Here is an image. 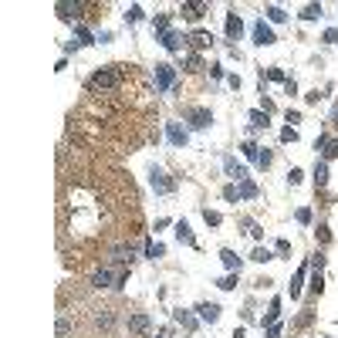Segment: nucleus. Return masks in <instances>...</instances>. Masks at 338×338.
<instances>
[{
	"instance_id": "obj_1",
	"label": "nucleus",
	"mask_w": 338,
	"mask_h": 338,
	"mask_svg": "<svg viewBox=\"0 0 338 338\" xmlns=\"http://www.w3.org/2000/svg\"><path fill=\"white\" fill-rule=\"evenodd\" d=\"M119 81H122V68L108 65V68H102V71H95V74L88 78V88H95V91H112V88H119Z\"/></svg>"
},
{
	"instance_id": "obj_2",
	"label": "nucleus",
	"mask_w": 338,
	"mask_h": 338,
	"mask_svg": "<svg viewBox=\"0 0 338 338\" xmlns=\"http://www.w3.org/2000/svg\"><path fill=\"white\" fill-rule=\"evenodd\" d=\"M149 186H152V193H159V196H169V193L176 190L173 176H166L159 166H152V169H149Z\"/></svg>"
},
{
	"instance_id": "obj_3",
	"label": "nucleus",
	"mask_w": 338,
	"mask_h": 338,
	"mask_svg": "<svg viewBox=\"0 0 338 338\" xmlns=\"http://www.w3.org/2000/svg\"><path fill=\"white\" fill-rule=\"evenodd\" d=\"M315 149L321 152L318 159H325V162L338 159V139H332V135H318V139H315Z\"/></svg>"
},
{
	"instance_id": "obj_4",
	"label": "nucleus",
	"mask_w": 338,
	"mask_h": 338,
	"mask_svg": "<svg viewBox=\"0 0 338 338\" xmlns=\"http://www.w3.org/2000/svg\"><path fill=\"white\" fill-rule=\"evenodd\" d=\"M173 81H176V68L166 65V61H162V65H156V88H159V91H169V88H173Z\"/></svg>"
},
{
	"instance_id": "obj_5",
	"label": "nucleus",
	"mask_w": 338,
	"mask_h": 338,
	"mask_svg": "<svg viewBox=\"0 0 338 338\" xmlns=\"http://www.w3.org/2000/svg\"><path fill=\"white\" fill-rule=\"evenodd\" d=\"M186 115H190V125H193V129H210V125H213V112L203 108V105H193Z\"/></svg>"
},
{
	"instance_id": "obj_6",
	"label": "nucleus",
	"mask_w": 338,
	"mask_h": 338,
	"mask_svg": "<svg viewBox=\"0 0 338 338\" xmlns=\"http://www.w3.org/2000/svg\"><path fill=\"white\" fill-rule=\"evenodd\" d=\"M166 139H169L176 149H183V145L190 142V129H183L179 122H166Z\"/></svg>"
},
{
	"instance_id": "obj_7",
	"label": "nucleus",
	"mask_w": 338,
	"mask_h": 338,
	"mask_svg": "<svg viewBox=\"0 0 338 338\" xmlns=\"http://www.w3.org/2000/svg\"><path fill=\"white\" fill-rule=\"evenodd\" d=\"M135 254H139L135 244H115V247H112V261H115V264H132Z\"/></svg>"
},
{
	"instance_id": "obj_8",
	"label": "nucleus",
	"mask_w": 338,
	"mask_h": 338,
	"mask_svg": "<svg viewBox=\"0 0 338 338\" xmlns=\"http://www.w3.org/2000/svg\"><path fill=\"white\" fill-rule=\"evenodd\" d=\"M193 311L200 315V321H210V325H216V321H220V311H223V308H220V304H213V301H203V304H196Z\"/></svg>"
},
{
	"instance_id": "obj_9",
	"label": "nucleus",
	"mask_w": 338,
	"mask_h": 338,
	"mask_svg": "<svg viewBox=\"0 0 338 338\" xmlns=\"http://www.w3.org/2000/svg\"><path fill=\"white\" fill-rule=\"evenodd\" d=\"M274 41H277V37H274V31H270L264 20H257V24H254V44H257V48H270Z\"/></svg>"
},
{
	"instance_id": "obj_10",
	"label": "nucleus",
	"mask_w": 338,
	"mask_h": 338,
	"mask_svg": "<svg viewBox=\"0 0 338 338\" xmlns=\"http://www.w3.org/2000/svg\"><path fill=\"white\" fill-rule=\"evenodd\" d=\"M223 169H227V176H230L233 183H244V179H247V166H244V162H237L233 156H227V159H223Z\"/></svg>"
},
{
	"instance_id": "obj_11",
	"label": "nucleus",
	"mask_w": 338,
	"mask_h": 338,
	"mask_svg": "<svg viewBox=\"0 0 338 338\" xmlns=\"http://www.w3.org/2000/svg\"><path fill=\"white\" fill-rule=\"evenodd\" d=\"M240 34H244V20H240L237 10H230V14H227V37H230V41H240Z\"/></svg>"
},
{
	"instance_id": "obj_12",
	"label": "nucleus",
	"mask_w": 338,
	"mask_h": 338,
	"mask_svg": "<svg viewBox=\"0 0 338 338\" xmlns=\"http://www.w3.org/2000/svg\"><path fill=\"white\" fill-rule=\"evenodd\" d=\"M112 281H119V274H112V267H102L91 274V287H115Z\"/></svg>"
},
{
	"instance_id": "obj_13",
	"label": "nucleus",
	"mask_w": 338,
	"mask_h": 338,
	"mask_svg": "<svg viewBox=\"0 0 338 338\" xmlns=\"http://www.w3.org/2000/svg\"><path fill=\"white\" fill-rule=\"evenodd\" d=\"M149 325H152L149 315H142V311H139V315H129V332H132V335H145Z\"/></svg>"
},
{
	"instance_id": "obj_14",
	"label": "nucleus",
	"mask_w": 338,
	"mask_h": 338,
	"mask_svg": "<svg viewBox=\"0 0 338 338\" xmlns=\"http://www.w3.org/2000/svg\"><path fill=\"white\" fill-rule=\"evenodd\" d=\"M183 41H186V37H183L179 31H166V34L159 37V44H162L166 51H179V48H183Z\"/></svg>"
},
{
	"instance_id": "obj_15",
	"label": "nucleus",
	"mask_w": 338,
	"mask_h": 338,
	"mask_svg": "<svg viewBox=\"0 0 338 338\" xmlns=\"http://www.w3.org/2000/svg\"><path fill=\"white\" fill-rule=\"evenodd\" d=\"M176 237H179V244L196 247V237H193V230H190V223H186V220H176Z\"/></svg>"
},
{
	"instance_id": "obj_16",
	"label": "nucleus",
	"mask_w": 338,
	"mask_h": 338,
	"mask_svg": "<svg viewBox=\"0 0 338 338\" xmlns=\"http://www.w3.org/2000/svg\"><path fill=\"white\" fill-rule=\"evenodd\" d=\"M173 318L186 328V332H196V315L190 311V308H179V311H173Z\"/></svg>"
},
{
	"instance_id": "obj_17",
	"label": "nucleus",
	"mask_w": 338,
	"mask_h": 338,
	"mask_svg": "<svg viewBox=\"0 0 338 338\" xmlns=\"http://www.w3.org/2000/svg\"><path fill=\"white\" fill-rule=\"evenodd\" d=\"M220 261H223V267L230 270V274H240V257H237L230 247H223V250H220Z\"/></svg>"
},
{
	"instance_id": "obj_18",
	"label": "nucleus",
	"mask_w": 338,
	"mask_h": 338,
	"mask_svg": "<svg viewBox=\"0 0 338 338\" xmlns=\"http://www.w3.org/2000/svg\"><path fill=\"white\" fill-rule=\"evenodd\" d=\"M186 41H190L196 51H203V48H210V44H213V34H210V31H193Z\"/></svg>"
},
{
	"instance_id": "obj_19",
	"label": "nucleus",
	"mask_w": 338,
	"mask_h": 338,
	"mask_svg": "<svg viewBox=\"0 0 338 338\" xmlns=\"http://www.w3.org/2000/svg\"><path fill=\"white\" fill-rule=\"evenodd\" d=\"M203 14H206V3H196V0H186V3H183V17H190V20H200Z\"/></svg>"
},
{
	"instance_id": "obj_20",
	"label": "nucleus",
	"mask_w": 338,
	"mask_h": 338,
	"mask_svg": "<svg viewBox=\"0 0 338 338\" xmlns=\"http://www.w3.org/2000/svg\"><path fill=\"white\" fill-rule=\"evenodd\" d=\"M315 186H318V190H325V186H328V162H325V159H318V162H315Z\"/></svg>"
},
{
	"instance_id": "obj_21",
	"label": "nucleus",
	"mask_w": 338,
	"mask_h": 338,
	"mask_svg": "<svg viewBox=\"0 0 338 338\" xmlns=\"http://www.w3.org/2000/svg\"><path fill=\"white\" fill-rule=\"evenodd\" d=\"M54 10H58V17H61V20H74V17L81 14V3H58Z\"/></svg>"
},
{
	"instance_id": "obj_22",
	"label": "nucleus",
	"mask_w": 338,
	"mask_h": 338,
	"mask_svg": "<svg viewBox=\"0 0 338 338\" xmlns=\"http://www.w3.org/2000/svg\"><path fill=\"white\" fill-rule=\"evenodd\" d=\"M277 318H281V298H274L270 301V308H267V315H264V325H277Z\"/></svg>"
},
{
	"instance_id": "obj_23",
	"label": "nucleus",
	"mask_w": 338,
	"mask_h": 338,
	"mask_svg": "<svg viewBox=\"0 0 338 338\" xmlns=\"http://www.w3.org/2000/svg\"><path fill=\"white\" fill-rule=\"evenodd\" d=\"M237 190H240V200H254V196H257V183H254V179L237 183Z\"/></svg>"
},
{
	"instance_id": "obj_24",
	"label": "nucleus",
	"mask_w": 338,
	"mask_h": 338,
	"mask_svg": "<svg viewBox=\"0 0 338 338\" xmlns=\"http://www.w3.org/2000/svg\"><path fill=\"white\" fill-rule=\"evenodd\" d=\"M162 254H166V247H162L159 240H145V257H149V261H159Z\"/></svg>"
},
{
	"instance_id": "obj_25",
	"label": "nucleus",
	"mask_w": 338,
	"mask_h": 338,
	"mask_svg": "<svg viewBox=\"0 0 338 338\" xmlns=\"http://www.w3.org/2000/svg\"><path fill=\"white\" fill-rule=\"evenodd\" d=\"M152 31L162 37V34L169 31V14H156V17H152Z\"/></svg>"
},
{
	"instance_id": "obj_26",
	"label": "nucleus",
	"mask_w": 338,
	"mask_h": 338,
	"mask_svg": "<svg viewBox=\"0 0 338 338\" xmlns=\"http://www.w3.org/2000/svg\"><path fill=\"white\" fill-rule=\"evenodd\" d=\"M325 10H321V3H308L304 10H301V20H318Z\"/></svg>"
},
{
	"instance_id": "obj_27",
	"label": "nucleus",
	"mask_w": 338,
	"mask_h": 338,
	"mask_svg": "<svg viewBox=\"0 0 338 338\" xmlns=\"http://www.w3.org/2000/svg\"><path fill=\"white\" fill-rule=\"evenodd\" d=\"M74 34H78V44H85V48H88V44H95V34H91L88 27H81V24H74Z\"/></svg>"
},
{
	"instance_id": "obj_28",
	"label": "nucleus",
	"mask_w": 338,
	"mask_h": 338,
	"mask_svg": "<svg viewBox=\"0 0 338 338\" xmlns=\"http://www.w3.org/2000/svg\"><path fill=\"white\" fill-rule=\"evenodd\" d=\"M250 125H254V129H267V125H270V122H267V112L254 108V112H250Z\"/></svg>"
},
{
	"instance_id": "obj_29",
	"label": "nucleus",
	"mask_w": 338,
	"mask_h": 338,
	"mask_svg": "<svg viewBox=\"0 0 338 338\" xmlns=\"http://www.w3.org/2000/svg\"><path fill=\"white\" fill-rule=\"evenodd\" d=\"M250 261H257V264H267V261H274V254H270L267 247H254V254H250Z\"/></svg>"
},
{
	"instance_id": "obj_30",
	"label": "nucleus",
	"mask_w": 338,
	"mask_h": 338,
	"mask_svg": "<svg viewBox=\"0 0 338 338\" xmlns=\"http://www.w3.org/2000/svg\"><path fill=\"white\" fill-rule=\"evenodd\" d=\"M240 149H244V156H247V159H254V162L261 159V145H257V142H244Z\"/></svg>"
},
{
	"instance_id": "obj_31",
	"label": "nucleus",
	"mask_w": 338,
	"mask_h": 338,
	"mask_svg": "<svg viewBox=\"0 0 338 338\" xmlns=\"http://www.w3.org/2000/svg\"><path fill=\"white\" fill-rule=\"evenodd\" d=\"M142 17H145V14H142V7H139V3H132V7L125 10V20H129V24H139Z\"/></svg>"
},
{
	"instance_id": "obj_32",
	"label": "nucleus",
	"mask_w": 338,
	"mask_h": 338,
	"mask_svg": "<svg viewBox=\"0 0 338 338\" xmlns=\"http://www.w3.org/2000/svg\"><path fill=\"white\" fill-rule=\"evenodd\" d=\"M203 220H206V223H210V227H220V223H223V216H220V213H216V210H210V206H206V210H203Z\"/></svg>"
},
{
	"instance_id": "obj_33",
	"label": "nucleus",
	"mask_w": 338,
	"mask_h": 338,
	"mask_svg": "<svg viewBox=\"0 0 338 338\" xmlns=\"http://www.w3.org/2000/svg\"><path fill=\"white\" fill-rule=\"evenodd\" d=\"M244 227H247V233H250L254 240H261V237H264V230H261V223H257V220H244Z\"/></svg>"
},
{
	"instance_id": "obj_34",
	"label": "nucleus",
	"mask_w": 338,
	"mask_h": 338,
	"mask_svg": "<svg viewBox=\"0 0 338 338\" xmlns=\"http://www.w3.org/2000/svg\"><path fill=\"white\" fill-rule=\"evenodd\" d=\"M216 287H220V291H233V287H237V274H227V277H220V281H216Z\"/></svg>"
},
{
	"instance_id": "obj_35",
	"label": "nucleus",
	"mask_w": 338,
	"mask_h": 338,
	"mask_svg": "<svg viewBox=\"0 0 338 338\" xmlns=\"http://www.w3.org/2000/svg\"><path fill=\"white\" fill-rule=\"evenodd\" d=\"M95 321H98V328H105V332H108V328L115 325V315H112V311H102V315H98Z\"/></svg>"
},
{
	"instance_id": "obj_36",
	"label": "nucleus",
	"mask_w": 338,
	"mask_h": 338,
	"mask_svg": "<svg viewBox=\"0 0 338 338\" xmlns=\"http://www.w3.org/2000/svg\"><path fill=\"white\" fill-rule=\"evenodd\" d=\"M267 17H270V20H274V24H284V20H287V14H284L281 7H274V3H270V7H267Z\"/></svg>"
},
{
	"instance_id": "obj_37",
	"label": "nucleus",
	"mask_w": 338,
	"mask_h": 338,
	"mask_svg": "<svg viewBox=\"0 0 338 338\" xmlns=\"http://www.w3.org/2000/svg\"><path fill=\"white\" fill-rule=\"evenodd\" d=\"M301 281H304V267L298 270V274H294V281H291V298H298V294H301Z\"/></svg>"
},
{
	"instance_id": "obj_38",
	"label": "nucleus",
	"mask_w": 338,
	"mask_h": 338,
	"mask_svg": "<svg viewBox=\"0 0 338 338\" xmlns=\"http://www.w3.org/2000/svg\"><path fill=\"white\" fill-rule=\"evenodd\" d=\"M223 200L227 203H240V190H237V186H223Z\"/></svg>"
},
{
	"instance_id": "obj_39",
	"label": "nucleus",
	"mask_w": 338,
	"mask_h": 338,
	"mask_svg": "<svg viewBox=\"0 0 338 338\" xmlns=\"http://www.w3.org/2000/svg\"><path fill=\"white\" fill-rule=\"evenodd\" d=\"M321 287H325V277H321V270H315V274H311V291L321 294Z\"/></svg>"
},
{
	"instance_id": "obj_40",
	"label": "nucleus",
	"mask_w": 338,
	"mask_h": 338,
	"mask_svg": "<svg viewBox=\"0 0 338 338\" xmlns=\"http://www.w3.org/2000/svg\"><path fill=\"white\" fill-rule=\"evenodd\" d=\"M186 71H203V58L200 54H190V58H186Z\"/></svg>"
},
{
	"instance_id": "obj_41",
	"label": "nucleus",
	"mask_w": 338,
	"mask_h": 338,
	"mask_svg": "<svg viewBox=\"0 0 338 338\" xmlns=\"http://www.w3.org/2000/svg\"><path fill=\"white\" fill-rule=\"evenodd\" d=\"M270 162H274V156H270L267 149H261V159H257V169H270Z\"/></svg>"
},
{
	"instance_id": "obj_42",
	"label": "nucleus",
	"mask_w": 338,
	"mask_h": 338,
	"mask_svg": "<svg viewBox=\"0 0 338 338\" xmlns=\"http://www.w3.org/2000/svg\"><path fill=\"white\" fill-rule=\"evenodd\" d=\"M294 139H298V129H294V125L281 129V142H294Z\"/></svg>"
},
{
	"instance_id": "obj_43",
	"label": "nucleus",
	"mask_w": 338,
	"mask_h": 338,
	"mask_svg": "<svg viewBox=\"0 0 338 338\" xmlns=\"http://www.w3.org/2000/svg\"><path fill=\"white\" fill-rule=\"evenodd\" d=\"M321 41H325V44H338V27H328V31L321 34Z\"/></svg>"
},
{
	"instance_id": "obj_44",
	"label": "nucleus",
	"mask_w": 338,
	"mask_h": 338,
	"mask_svg": "<svg viewBox=\"0 0 338 338\" xmlns=\"http://www.w3.org/2000/svg\"><path fill=\"white\" fill-rule=\"evenodd\" d=\"M301 179H304V173H301V169H298V166H294V169H291V173H287V183H291V186H298V183H301Z\"/></svg>"
},
{
	"instance_id": "obj_45",
	"label": "nucleus",
	"mask_w": 338,
	"mask_h": 338,
	"mask_svg": "<svg viewBox=\"0 0 338 338\" xmlns=\"http://www.w3.org/2000/svg\"><path fill=\"white\" fill-rule=\"evenodd\" d=\"M318 240H321V244H328V240H332V230H328V223H318Z\"/></svg>"
},
{
	"instance_id": "obj_46",
	"label": "nucleus",
	"mask_w": 338,
	"mask_h": 338,
	"mask_svg": "<svg viewBox=\"0 0 338 338\" xmlns=\"http://www.w3.org/2000/svg\"><path fill=\"white\" fill-rule=\"evenodd\" d=\"M267 78H270V81H287V74H284L281 68H270V71H267Z\"/></svg>"
},
{
	"instance_id": "obj_47",
	"label": "nucleus",
	"mask_w": 338,
	"mask_h": 338,
	"mask_svg": "<svg viewBox=\"0 0 338 338\" xmlns=\"http://www.w3.org/2000/svg\"><path fill=\"white\" fill-rule=\"evenodd\" d=\"M311 267H315V270L325 267V254H321V250H318V254H311Z\"/></svg>"
},
{
	"instance_id": "obj_48",
	"label": "nucleus",
	"mask_w": 338,
	"mask_h": 338,
	"mask_svg": "<svg viewBox=\"0 0 338 338\" xmlns=\"http://www.w3.org/2000/svg\"><path fill=\"white\" fill-rule=\"evenodd\" d=\"M298 223H311V210H308V206L298 210Z\"/></svg>"
},
{
	"instance_id": "obj_49",
	"label": "nucleus",
	"mask_w": 338,
	"mask_h": 338,
	"mask_svg": "<svg viewBox=\"0 0 338 338\" xmlns=\"http://www.w3.org/2000/svg\"><path fill=\"white\" fill-rule=\"evenodd\" d=\"M318 98H321V91H318V88H315V91H308V95H304V102H308V105H318Z\"/></svg>"
},
{
	"instance_id": "obj_50",
	"label": "nucleus",
	"mask_w": 338,
	"mask_h": 338,
	"mask_svg": "<svg viewBox=\"0 0 338 338\" xmlns=\"http://www.w3.org/2000/svg\"><path fill=\"white\" fill-rule=\"evenodd\" d=\"M284 91H287V95H294V91H298V81H294V78H287V81H284Z\"/></svg>"
},
{
	"instance_id": "obj_51",
	"label": "nucleus",
	"mask_w": 338,
	"mask_h": 338,
	"mask_svg": "<svg viewBox=\"0 0 338 338\" xmlns=\"http://www.w3.org/2000/svg\"><path fill=\"white\" fill-rule=\"evenodd\" d=\"M267 338H281V325H270V328H267Z\"/></svg>"
},
{
	"instance_id": "obj_52",
	"label": "nucleus",
	"mask_w": 338,
	"mask_h": 338,
	"mask_svg": "<svg viewBox=\"0 0 338 338\" xmlns=\"http://www.w3.org/2000/svg\"><path fill=\"white\" fill-rule=\"evenodd\" d=\"M328 122H332V125H338V102L332 105V115H328Z\"/></svg>"
},
{
	"instance_id": "obj_53",
	"label": "nucleus",
	"mask_w": 338,
	"mask_h": 338,
	"mask_svg": "<svg viewBox=\"0 0 338 338\" xmlns=\"http://www.w3.org/2000/svg\"><path fill=\"white\" fill-rule=\"evenodd\" d=\"M233 338H244V332H240V328H237V332H233Z\"/></svg>"
},
{
	"instance_id": "obj_54",
	"label": "nucleus",
	"mask_w": 338,
	"mask_h": 338,
	"mask_svg": "<svg viewBox=\"0 0 338 338\" xmlns=\"http://www.w3.org/2000/svg\"><path fill=\"white\" fill-rule=\"evenodd\" d=\"M159 338H162V335H159Z\"/></svg>"
}]
</instances>
